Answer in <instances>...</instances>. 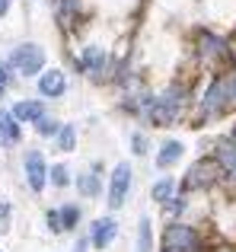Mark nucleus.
Returning a JSON list of instances; mask_svg holds the SVG:
<instances>
[{
    "mask_svg": "<svg viewBox=\"0 0 236 252\" xmlns=\"http://www.w3.org/2000/svg\"><path fill=\"white\" fill-rule=\"evenodd\" d=\"M182 150H185V147H182L179 141H166V144L160 147V157H156V166H160V169L173 166V163H176V160L182 157Z\"/></svg>",
    "mask_w": 236,
    "mask_h": 252,
    "instance_id": "obj_12",
    "label": "nucleus"
},
{
    "mask_svg": "<svg viewBox=\"0 0 236 252\" xmlns=\"http://www.w3.org/2000/svg\"><path fill=\"white\" fill-rule=\"evenodd\" d=\"M77 217H80V211H77L74 204H70V208H64V211H61V227H64V230H70V227L77 223Z\"/></svg>",
    "mask_w": 236,
    "mask_h": 252,
    "instance_id": "obj_17",
    "label": "nucleus"
},
{
    "mask_svg": "<svg viewBox=\"0 0 236 252\" xmlns=\"http://www.w3.org/2000/svg\"><path fill=\"white\" fill-rule=\"evenodd\" d=\"M55 131H58V122H51V118L38 122V134H55Z\"/></svg>",
    "mask_w": 236,
    "mask_h": 252,
    "instance_id": "obj_22",
    "label": "nucleus"
},
{
    "mask_svg": "<svg viewBox=\"0 0 236 252\" xmlns=\"http://www.w3.org/2000/svg\"><path fill=\"white\" fill-rule=\"evenodd\" d=\"M64 86H67V83H64V74H61V70H48V74L38 80V90H42V96H61Z\"/></svg>",
    "mask_w": 236,
    "mask_h": 252,
    "instance_id": "obj_8",
    "label": "nucleus"
},
{
    "mask_svg": "<svg viewBox=\"0 0 236 252\" xmlns=\"http://www.w3.org/2000/svg\"><path fill=\"white\" fill-rule=\"evenodd\" d=\"M205 45H207V55H224V42L220 38H211V35H205Z\"/></svg>",
    "mask_w": 236,
    "mask_h": 252,
    "instance_id": "obj_20",
    "label": "nucleus"
},
{
    "mask_svg": "<svg viewBox=\"0 0 236 252\" xmlns=\"http://www.w3.org/2000/svg\"><path fill=\"white\" fill-rule=\"evenodd\" d=\"M26 176H29V185L35 191L45 189V176H48V172H45V160H42L38 150H29V154H26Z\"/></svg>",
    "mask_w": 236,
    "mask_h": 252,
    "instance_id": "obj_6",
    "label": "nucleus"
},
{
    "mask_svg": "<svg viewBox=\"0 0 236 252\" xmlns=\"http://www.w3.org/2000/svg\"><path fill=\"white\" fill-rule=\"evenodd\" d=\"M220 172V166L214 160H201L188 169V179H185V189H198V185H211L214 176Z\"/></svg>",
    "mask_w": 236,
    "mask_h": 252,
    "instance_id": "obj_5",
    "label": "nucleus"
},
{
    "mask_svg": "<svg viewBox=\"0 0 236 252\" xmlns=\"http://www.w3.org/2000/svg\"><path fill=\"white\" fill-rule=\"evenodd\" d=\"M13 118H16V122H42L45 109H42V102H16Z\"/></svg>",
    "mask_w": 236,
    "mask_h": 252,
    "instance_id": "obj_9",
    "label": "nucleus"
},
{
    "mask_svg": "<svg viewBox=\"0 0 236 252\" xmlns=\"http://www.w3.org/2000/svg\"><path fill=\"white\" fill-rule=\"evenodd\" d=\"M61 3H64V6H67V10H70V6H74V0H61Z\"/></svg>",
    "mask_w": 236,
    "mask_h": 252,
    "instance_id": "obj_27",
    "label": "nucleus"
},
{
    "mask_svg": "<svg viewBox=\"0 0 236 252\" xmlns=\"http://www.w3.org/2000/svg\"><path fill=\"white\" fill-rule=\"evenodd\" d=\"M163 252H198V233L185 223H173L163 233Z\"/></svg>",
    "mask_w": 236,
    "mask_h": 252,
    "instance_id": "obj_1",
    "label": "nucleus"
},
{
    "mask_svg": "<svg viewBox=\"0 0 236 252\" xmlns=\"http://www.w3.org/2000/svg\"><path fill=\"white\" fill-rule=\"evenodd\" d=\"M173 189H176V182L173 179H160V182L153 185V201H160V204H166V201H173Z\"/></svg>",
    "mask_w": 236,
    "mask_h": 252,
    "instance_id": "obj_14",
    "label": "nucleus"
},
{
    "mask_svg": "<svg viewBox=\"0 0 236 252\" xmlns=\"http://www.w3.org/2000/svg\"><path fill=\"white\" fill-rule=\"evenodd\" d=\"M128 189H131V166L128 163H118L112 172V185H109V204L121 208L124 198H128Z\"/></svg>",
    "mask_w": 236,
    "mask_h": 252,
    "instance_id": "obj_4",
    "label": "nucleus"
},
{
    "mask_svg": "<svg viewBox=\"0 0 236 252\" xmlns=\"http://www.w3.org/2000/svg\"><path fill=\"white\" fill-rule=\"evenodd\" d=\"M144 147H147V141L141 134H134V154H144Z\"/></svg>",
    "mask_w": 236,
    "mask_h": 252,
    "instance_id": "obj_24",
    "label": "nucleus"
},
{
    "mask_svg": "<svg viewBox=\"0 0 236 252\" xmlns=\"http://www.w3.org/2000/svg\"><path fill=\"white\" fill-rule=\"evenodd\" d=\"M74 141H77L74 125H64L61 128V150H74Z\"/></svg>",
    "mask_w": 236,
    "mask_h": 252,
    "instance_id": "obj_16",
    "label": "nucleus"
},
{
    "mask_svg": "<svg viewBox=\"0 0 236 252\" xmlns=\"http://www.w3.org/2000/svg\"><path fill=\"white\" fill-rule=\"evenodd\" d=\"M13 64H16L19 74L32 77V74H38V70H42L45 51L38 48V45H23V48H16V55H13Z\"/></svg>",
    "mask_w": 236,
    "mask_h": 252,
    "instance_id": "obj_3",
    "label": "nucleus"
},
{
    "mask_svg": "<svg viewBox=\"0 0 236 252\" xmlns=\"http://www.w3.org/2000/svg\"><path fill=\"white\" fill-rule=\"evenodd\" d=\"M80 191H83V195H96V191H99L96 176H83V179H80Z\"/></svg>",
    "mask_w": 236,
    "mask_h": 252,
    "instance_id": "obj_18",
    "label": "nucleus"
},
{
    "mask_svg": "<svg viewBox=\"0 0 236 252\" xmlns=\"http://www.w3.org/2000/svg\"><path fill=\"white\" fill-rule=\"evenodd\" d=\"M19 141V125L10 112H0V144H16Z\"/></svg>",
    "mask_w": 236,
    "mask_h": 252,
    "instance_id": "obj_10",
    "label": "nucleus"
},
{
    "mask_svg": "<svg viewBox=\"0 0 236 252\" xmlns=\"http://www.w3.org/2000/svg\"><path fill=\"white\" fill-rule=\"evenodd\" d=\"M0 230H10V201L0 198Z\"/></svg>",
    "mask_w": 236,
    "mask_h": 252,
    "instance_id": "obj_19",
    "label": "nucleus"
},
{
    "mask_svg": "<svg viewBox=\"0 0 236 252\" xmlns=\"http://www.w3.org/2000/svg\"><path fill=\"white\" fill-rule=\"evenodd\" d=\"M217 160H220V166H224V169L236 179V141H220Z\"/></svg>",
    "mask_w": 236,
    "mask_h": 252,
    "instance_id": "obj_11",
    "label": "nucleus"
},
{
    "mask_svg": "<svg viewBox=\"0 0 236 252\" xmlns=\"http://www.w3.org/2000/svg\"><path fill=\"white\" fill-rule=\"evenodd\" d=\"M137 252H150V220L144 217L141 230H137Z\"/></svg>",
    "mask_w": 236,
    "mask_h": 252,
    "instance_id": "obj_15",
    "label": "nucleus"
},
{
    "mask_svg": "<svg viewBox=\"0 0 236 252\" xmlns=\"http://www.w3.org/2000/svg\"><path fill=\"white\" fill-rule=\"evenodd\" d=\"M102 64H106V55H102L99 48H83V67L93 70V74H99Z\"/></svg>",
    "mask_w": 236,
    "mask_h": 252,
    "instance_id": "obj_13",
    "label": "nucleus"
},
{
    "mask_svg": "<svg viewBox=\"0 0 236 252\" xmlns=\"http://www.w3.org/2000/svg\"><path fill=\"white\" fill-rule=\"evenodd\" d=\"M48 223H51V230H58V233H61V214H58V211H51V214H48Z\"/></svg>",
    "mask_w": 236,
    "mask_h": 252,
    "instance_id": "obj_23",
    "label": "nucleus"
},
{
    "mask_svg": "<svg viewBox=\"0 0 236 252\" xmlns=\"http://www.w3.org/2000/svg\"><path fill=\"white\" fill-rule=\"evenodd\" d=\"M3 93H6V70L0 67V96H3Z\"/></svg>",
    "mask_w": 236,
    "mask_h": 252,
    "instance_id": "obj_25",
    "label": "nucleus"
},
{
    "mask_svg": "<svg viewBox=\"0 0 236 252\" xmlns=\"http://www.w3.org/2000/svg\"><path fill=\"white\" fill-rule=\"evenodd\" d=\"M6 10H10V0H0V16H6Z\"/></svg>",
    "mask_w": 236,
    "mask_h": 252,
    "instance_id": "obj_26",
    "label": "nucleus"
},
{
    "mask_svg": "<svg viewBox=\"0 0 236 252\" xmlns=\"http://www.w3.org/2000/svg\"><path fill=\"white\" fill-rule=\"evenodd\" d=\"M179 109H182V90H169L166 96H160L153 102L150 118H153V125H173L176 115H179Z\"/></svg>",
    "mask_w": 236,
    "mask_h": 252,
    "instance_id": "obj_2",
    "label": "nucleus"
},
{
    "mask_svg": "<svg viewBox=\"0 0 236 252\" xmlns=\"http://www.w3.org/2000/svg\"><path fill=\"white\" fill-rule=\"evenodd\" d=\"M51 182H55V185H67L70 182L67 169H64V166H51Z\"/></svg>",
    "mask_w": 236,
    "mask_h": 252,
    "instance_id": "obj_21",
    "label": "nucleus"
},
{
    "mask_svg": "<svg viewBox=\"0 0 236 252\" xmlns=\"http://www.w3.org/2000/svg\"><path fill=\"white\" fill-rule=\"evenodd\" d=\"M115 233H118V223L112 220V217H99V220L93 223V246L106 249L109 243L115 240Z\"/></svg>",
    "mask_w": 236,
    "mask_h": 252,
    "instance_id": "obj_7",
    "label": "nucleus"
}]
</instances>
